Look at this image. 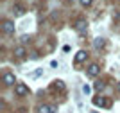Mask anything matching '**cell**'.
Masks as SVG:
<instances>
[{
	"instance_id": "cell-1",
	"label": "cell",
	"mask_w": 120,
	"mask_h": 113,
	"mask_svg": "<svg viewBox=\"0 0 120 113\" xmlns=\"http://www.w3.org/2000/svg\"><path fill=\"white\" fill-rule=\"evenodd\" d=\"M15 92H16V95H27V94H29V88H27L23 83H16Z\"/></svg>"
},
{
	"instance_id": "cell-2",
	"label": "cell",
	"mask_w": 120,
	"mask_h": 113,
	"mask_svg": "<svg viewBox=\"0 0 120 113\" xmlns=\"http://www.w3.org/2000/svg\"><path fill=\"white\" fill-rule=\"evenodd\" d=\"M2 29H4V32H7V34H13V32H15V23L9 22V20H5L4 23H2Z\"/></svg>"
},
{
	"instance_id": "cell-3",
	"label": "cell",
	"mask_w": 120,
	"mask_h": 113,
	"mask_svg": "<svg viewBox=\"0 0 120 113\" xmlns=\"http://www.w3.org/2000/svg\"><path fill=\"white\" fill-rule=\"evenodd\" d=\"M75 29L79 31V32H84L86 29H88V22H86V20H77V22H75Z\"/></svg>"
},
{
	"instance_id": "cell-4",
	"label": "cell",
	"mask_w": 120,
	"mask_h": 113,
	"mask_svg": "<svg viewBox=\"0 0 120 113\" xmlns=\"http://www.w3.org/2000/svg\"><path fill=\"white\" fill-rule=\"evenodd\" d=\"M88 58V54H86V50H79V52H77V54H75V65H79V63H82V61H84V59Z\"/></svg>"
},
{
	"instance_id": "cell-5",
	"label": "cell",
	"mask_w": 120,
	"mask_h": 113,
	"mask_svg": "<svg viewBox=\"0 0 120 113\" xmlns=\"http://www.w3.org/2000/svg\"><path fill=\"white\" fill-rule=\"evenodd\" d=\"M93 104H95V106H102V108H108V106H109V101H106V99H102V97H95L93 99Z\"/></svg>"
},
{
	"instance_id": "cell-6",
	"label": "cell",
	"mask_w": 120,
	"mask_h": 113,
	"mask_svg": "<svg viewBox=\"0 0 120 113\" xmlns=\"http://www.w3.org/2000/svg\"><path fill=\"white\" fill-rule=\"evenodd\" d=\"M100 68H99V65H90V68H88V75L90 77H95V75H99Z\"/></svg>"
},
{
	"instance_id": "cell-7",
	"label": "cell",
	"mask_w": 120,
	"mask_h": 113,
	"mask_svg": "<svg viewBox=\"0 0 120 113\" xmlns=\"http://www.w3.org/2000/svg\"><path fill=\"white\" fill-rule=\"evenodd\" d=\"M4 83L7 84V86L15 84V83H16V81H15V75H13V74H9V72H7V74H4Z\"/></svg>"
},
{
	"instance_id": "cell-8",
	"label": "cell",
	"mask_w": 120,
	"mask_h": 113,
	"mask_svg": "<svg viewBox=\"0 0 120 113\" xmlns=\"http://www.w3.org/2000/svg\"><path fill=\"white\" fill-rule=\"evenodd\" d=\"M13 13H15L16 16H22L25 13V9L22 7V5H13Z\"/></svg>"
},
{
	"instance_id": "cell-9",
	"label": "cell",
	"mask_w": 120,
	"mask_h": 113,
	"mask_svg": "<svg viewBox=\"0 0 120 113\" xmlns=\"http://www.w3.org/2000/svg\"><path fill=\"white\" fill-rule=\"evenodd\" d=\"M40 113H56V108H52V106H40Z\"/></svg>"
},
{
	"instance_id": "cell-10",
	"label": "cell",
	"mask_w": 120,
	"mask_h": 113,
	"mask_svg": "<svg viewBox=\"0 0 120 113\" xmlns=\"http://www.w3.org/2000/svg\"><path fill=\"white\" fill-rule=\"evenodd\" d=\"M106 47V39L104 38H97L95 39V49H104Z\"/></svg>"
},
{
	"instance_id": "cell-11",
	"label": "cell",
	"mask_w": 120,
	"mask_h": 113,
	"mask_svg": "<svg viewBox=\"0 0 120 113\" xmlns=\"http://www.w3.org/2000/svg\"><path fill=\"white\" fill-rule=\"evenodd\" d=\"M15 56H16V58H23V56H25V49H23V47H16V49H15Z\"/></svg>"
},
{
	"instance_id": "cell-12",
	"label": "cell",
	"mask_w": 120,
	"mask_h": 113,
	"mask_svg": "<svg viewBox=\"0 0 120 113\" xmlns=\"http://www.w3.org/2000/svg\"><path fill=\"white\" fill-rule=\"evenodd\" d=\"M82 92H84V94L88 95V94H90V92H91V88H90V86H88V84H84V86H82Z\"/></svg>"
},
{
	"instance_id": "cell-13",
	"label": "cell",
	"mask_w": 120,
	"mask_h": 113,
	"mask_svg": "<svg viewBox=\"0 0 120 113\" xmlns=\"http://www.w3.org/2000/svg\"><path fill=\"white\" fill-rule=\"evenodd\" d=\"M81 5L88 7V5H91V0H81Z\"/></svg>"
},
{
	"instance_id": "cell-14",
	"label": "cell",
	"mask_w": 120,
	"mask_h": 113,
	"mask_svg": "<svg viewBox=\"0 0 120 113\" xmlns=\"http://www.w3.org/2000/svg\"><path fill=\"white\" fill-rule=\"evenodd\" d=\"M102 88H104V84H102V83H95V90H102Z\"/></svg>"
},
{
	"instance_id": "cell-15",
	"label": "cell",
	"mask_w": 120,
	"mask_h": 113,
	"mask_svg": "<svg viewBox=\"0 0 120 113\" xmlns=\"http://www.w3.org/2000/svg\"><path fill=\"white\" fill-rule=\"evenodd\" d=\"M118 90H120V84H118Z\"/></svg>"
}]
</instances>
